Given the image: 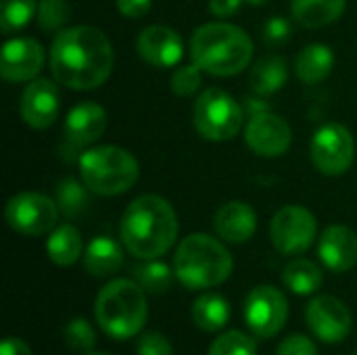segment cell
<instances>
[{
	"label": "cell",
	"instance_id": "obj_1",
	"mask_svg": "<svg viewBox=\"0 0 357 355\" xmlns=\"http://www.w3.org/2000/svg\"><path fill=\"white\" fill-rule=\"evenodd\" d=\"M113 46L92 25L61 29L50 46V69L59 84L71 90H94L102 86L113 69Z\"/></svg>",
	"mask_w": 357,
	"mask_h": 355
},
{
	"label": "cell",
	"instance_id": "obj_2",
	"mask_svg": "<svg viewBox=\"0 0 357 355\" xmlns=\"http://www.w3.org/2000/svg\"><path fill=\"white\" fill-rule=\"evenodd\" d=\"M121 243L138 259H159L178 236V218L167 199L159 195H142L123 211L119 224Z\"/></svg>",
	"mask_w": 357,
	"mask_h": 355
},
{
	"label": "cell",
	"instance_id": "obj_3",
	"mask_svg": "<svg viewBox=\"0 0 357 355\" xmlns=\"http://www.w3.org/2000/svg\"><path fill=\"white\" fill-rule=\"evenodd\" d=\"M190 56L201 71L230 77L251 63L253 42L232 23H207L197 27L190 38Z\"/></svg>",
	"mask_w": 357,
	"mask_h": 355
},
{
	"label": "cell",
	"instance_id": "obj_4",
	"mask_svg": "<svg viewBox=\"0 0 357 355\" xmlns=\"http://www.w3.org/2000/svg\"><path fill=\"white\" fill-rule=\"evenodd\" d=\"M94 318L111 339H132L144 328L149 318L146 291L136 280H111L96 295Z\"/></svg>",
	"mask_w": 357,
	"mask_h": 355
},
{
	"label": "cell",
	"instance_id": "obj_5",
	"mask_svg": "<svg viewBox=\"0 0 357 355\" xmlns=\"http://www.w3.org/2000/svg\"><path fill=\"white\" fill-rule=\"evenodd\" d=\"M232 266L230 251L209 234L186 236L174 255L176 278L195 291L222 285L232 274Z\"/></svg>",
	"mask_w": 357,
	"mask_h": 355
},
{
	"label": "cell",
	"instance_id": "obj_6",
	"mask_svg": "<svg viewBox=\"0 0 357 355\" xmlns=\"http://www.w3.org/2000/svg\"><path fill=\"white\" fill-rule=\"evenodd\" d=\"M82 182L100 197L128 192L138 180V161L121 146H96L79 157Z\"/></svg>",
	"mask_w": 357,
	"mask_h": 355
},
{
	"label": "cell",
	"instance_id": "obj_7",
	"mask_svg": "<svg viewBox=\"0 0 357 355\" xmlns=\"http://www.w3.org/2000/svg\"><path fill=\"white\" fill-rule=\"evenodd\" d=\"M243 107L222 88H207L195 103V128L213 142L234 138L243 128Z\"/></svg>",
	"mask_w": 357,
	"mask_h": 355
},
{
	"label": "cell",
	"instance_id": "obj_8",
	"mask_svg": "<svg viewBox=\"0 0 357 355\" xmlns=\"http://www.w3.org/2000/svg\"><path fill=\"white\" fill-rule=\"evenodd\" d=\"M59 205L40 192H19L8 199L4 216L8 226L25 236L48 234L59 220Z\"/></svg>",
	"mask_w": 357,
	"mask_h": 355
},
{
	"label": "cell",
	"instance_id": "obj_9",
	"mask_svg": "<svg viewBox=\"0 0 357 355\" xmlns=\"http://www.w3.org/2000/svg\"><path fill=\"white\" fill-rule=\"evenodd\" d=\"M318 234V222L314 213L299 205H287L276 211L270 226V236L274 247L282 255L305 253Z\"/></svg>",
	"mask_w": 357,
	"mask_h": 355
},
{
	"label": "cell",
	"instance_id": "obj_10",
	"mask_svg": "<svg viewBox=\"0 0 357 355\" xmlns=\"http://www.w3.org/2000/svg\"><path fill=\"white\" fill-rule=\"evenodd\" d=\"M289 318L287 297L272 285L255 287L245 299V322L259 339L276 337Z\"/></svg>",
	"mask_w": 357,
	"mask_h": 355
},
{
	"label": "cell",
	"instance_id": "obj_11",
	"mask_svg": "<svg viewBox=\"0 0 357 355\" xmlns=\"http://www.w3.org/2000/svg\"><path fill=\"white\" fill-rule=\"evenodd\" d=\"M356 157L351 132L341 123L322 126L312 138V161L326 176L345 174Z\"/></svg>",
	"mask_w": 357,
	"mask_h": 355
},
{
	"label": "cell",
	"instance_id": "obj_12",
	"mask_svg": "<svg viewBox=\"0 0 357 355\" xmlns=\"http://www.w3.org/2000/svg\"><path fill=\"white\" fill-rule=\"evenodd\" d=\"M305 322L310 331L324 343H339L351 333V312L347 305L331 295H318L307 303Z\"/></svg>",
	"mask_w": 357,
	"mask_h": 355
},
{
	"label": "cell",
	"instance_id": "obj_13",
	"mask_svg": "<svg viewBox=\"0 0 357 355\" xmlns=\"http://www.w3.org/2000/svg\"><path fill=\"white\" fill-rule=\"evenodd\" d=\"M245 140L261 157H280L289 151L293 132L289 123L272 111L253 115L245 128Z\"/></svg>",
	"mask_w": 357,
	"mask_h": 355
},
{
	"label": "cell",
	"instance_id": "obj_14",
	"mask_svg": "<svg viewBox=\"0 0 357 355\" xmlns=\"http://www.w3.org/2000/svg\"><path fill=\"white\" fill-rule=\"evenodd\" d=\"M23 121L33 130H46L54 123L61 111V96L50 80H33L23 90L21 105H19Z\"/></svg>",
	"mask_w": 357,
	"mask_h": 355
},
{
	"label": "cell",
	"instance_id": "obj_15",
	"mask_svg": "<svg viewBox=\"0 0 357 355\" xmlns=\"http://www.w3.org/2000/svg\"><path fill=\"white\" fill-rule=\"evenodd\" d=\"M44 67V48L31 38H13L2 46L0 75L6 82H29Z\"/></svg>",
	"mask_w": 357,
	"mask_h": 355
},
{
	"label": "cell",
	"instance_id": "obj_16",
	"mask_svg": "<svg viewBox=\"0 0 357 355\" xmlns=\"http://www.w3.org/2000/svg\"><path fill=\"white\" fill-rule=\"evenodd\" d=\"M138 54L153 67L165 69L182 61L184 44L176 29L167 25H149L140 31L136 40Z\"/></svg>",
	"mask_w": 357,
	"mask_h": 355
},
{
	"label": "cell",
	"instance_id": "obj_17",
	"mask_svg": "<svg viewBox=\"0 0 357 355\" xmlns=\"http://www.w3.org/2000/svg\"><path fill=\"white\" fill-rule=\"evenodd\" d=\"M107 130V111L92 103H79L75 105L65 119V138L71 146H88L96 142Z\"/></svg>",
	"mask_w": 357,
	"mask_h": 355
},
{
	"label": "cell",
	"instance_id": "obj_18",
	"mask_svg": "<svg viewBox=\"0 0 357 355\" xmlns=\"http://www.w3.org/2000/svg\"><path fill=\"white\" fill-rule=\"evenodd\" d=\"M322 264L333 272H347L357 264V236L347 226H328L318 243Z\"/></svg>",
	"mask_w": 357,
	"mask_h": 355
},
{
	"label": "cell",
	"instance_id": "obj_19",
	"mask_svg": "<svg viewBox=\"0 0 357 355\" xmlns=\"http://www.w3.org/2000/svg\"><path fill=\"white\" fill-rule=\"evenodd\" d=\"M218 236L226 243H247L257 228V216L251 205L243 201H230L222 205L213 220Z\"/></svg>",
	"mask_w": 357,
	"mask_h": 355
},
{
	"label": "cell",
	"instance_id": "obj_20",
	"mask_svg": "<svg viewBox=\"0 0 357 355\" xmlns=\"http://www.w3.org/2000/svg\"><path fill=\"white\" fill-rule=\"evenodd\" d=\"M123 264L121 247L109 236H96L84 251V270L94 278H107L115 274Z\"/></svg>",
	"mask_w": 357,
	"mask_h": 355
},
{
	"label": "cell",
	"instance_id": "obj_21",
	"mask_svg": "<svg viewBox=\"0 0 357 355\" xmlns=\"http://www.w3.org/2000/svg\"><path fill=\"white\" fill-rule=\"evenodd\" d=\"M335 67V54L326 44H310L301 50L295 63L297 77L305 84H320L324 82Z\"/></svg>",
	"mask_w": 357,
	"mask_h": 355
},
{
	"label": "cell",
	"instance_id": "obj_22",
	"mask_svg": "<svg viewBox=\"0 0 357 355\" xmlns=\"http://www.w3.org/2000/svg\"><path fill=\"white\" fill-rule=\"evenodd\" d=\"M82 251H84L82 234L71 224H63V226L54 228L46 241V253H48L50 262L61 268L73 266L82 257Z\"/></svg>",
	"mask_w": 357,
	"mask_h": 355
},
{
	"label": "cell",
	"instance_id": "obj_23",
	"mask_svg": "<svg viewBox=\"0 0 357 355\" xmlns=\"http://www.w3.org/2000/svg\"><path fill=\"white\" fill-rule=\"evenodd\" d=\"M287 77H289L287 61L278 54H270L255 63L249 75V84L255 94L270 96L287 84Z\"/></svg>",
	"mask_w": 357,
	"mask_h": 355
},
{
	"label": "cell",
	"instance_id": "obj_24",
	"mask_svg": "<svg viewBox=\"0 0 357 355\" xmlns=\"http://www.w3.org/2000/svg\"><path fill=\"white\" fill-rule=\"evenodd\" d=\"M347 0H293L291 10L303 27H324L337 21L345 10Z\"/></svg>",
	"mask_w": 357,
	"mask_h": 355
},
{
	"label": "cell",
	"instance_id": "obj_25",
	"mask_svg": "<svg viewBox=\"0 0 357 355\" xmlns=\"http://www.w3.org/2000/svg\"><path fill=\"white\" fill-rule=\"evenodd\" d=\"M230 320V305L218 293H205L192 303V322L203 333H218Z\"/></svg>",
	"mask_w": 357,
	"mask_h": 355
},
{
	"label": "cell",
	"instance_id": "obj_26",
	"mask_svg": "<svg viewBox=\"0 0 357 355\" xmlns=\"http://www.w3.org/2000/svg\"><path fill=\"white\" fill-rule=\"evenodd\" d=\"M282 282L295 295H314L322 287L324 274L320 266L310 259H293L282 272Z\"/></svg>",
	"mask_w": 357,
	"mask_h": 355
},
{
	"label": "cell",
	"instance_id": "obj_27",
	"mask_svg": "<svg viewBox=\"0 0 357 355\" xmlns=\"http://www.w3.org/2000/svg\"><path fill=\"white\" fill-rule=\"evenodd\" d=\"M174 276H176V272L159 259H142V264H138L134 268L136 282L151 295L165 293L172 287Z\"/></svg>",
	"mask_w": 357,
	"mask_h": 355
},
{
	"label": "cell",
	"instance_id": "obj_28",
	"mask_svg": "<svg viewBox=\"0 0 357 355\" xmlns=\"http://www.w3.org/2000/svg\"><path fill=\"white\" fill-rule=\"evenodd\" d=\"M88 186L84 182H77L75 178L61 180L56 188V205L67 218H77L86 211L90 199H88Z\"/></svg>",
	"mask_w": 357,
	"mask_h": 355
},
{
	"label": "cell",
	"instance_id": "obj_29",
	"mask_svg": "<svg viewBox=\"0 0 357 355\" xmlns=\"http://www.w3.org/2000/svg\"><path fill=\"white\" fill-rule=\"evenodd\" d=\"M38 10L36 0H0V27L4 33L25 27Z\"/></svg>",
	"mask_w": 357,
	"mask_h": 355
},
{
	"label": "cell",
	"instance_id": "obj_30",
	"mask_svg": "<svg viewBox=\"0 0 357 355\" xmlns=\"http://www.w3.org/2000/svg\"><path fill=\"white\" fill-rule=\"evenodd\" d=\"M257 354V347H255V341L241 333V331H228V333H222L209 347V354L207 355H255Z\"/></svg>",
	"mask_w": 357,
	"mask_h": 355
},
{
	"label": "cell",
	"instance_id": "obj_31",
	"mask_svg": "<svg viewBox=\"0 0 357 355\" xmlns=\"http://www.w3.org/2000/svg\"><path fill=\"white\" fill-rule=\"evenodd\" d=\"M65 343L69 349L73 352H82V354H90L96 345V333L94 328L90 326V322L77 318V320H71L67 326H65Z\"/></svg>",
	"mask_w": 357,
	"mask_h": 355
},
{
	"label": "cell",
	"instance_id": "obj_32",
	"mask_svg": "<svg viewBox=\"0 0 357 355\" xmlns=\"http://www.w3.org/2000/svg\"><path fill=\"white\" fill-rule=\"evenodd\" d=\"M71 8L65 0H42L38 4V23L42 29H59L69 21Z\"/></svg>",
	"mask_w": 357,
	"mask_h": 355
},
{
	"label": "cell",
	"instance_id": "obj_33",
	"mask_svg": "<svg viewBox=\"0 0 357 355\" xmlns=\"http://www.w3.org/2000/svg\"><path fill=\"white\" fill-rule=\"evenodd\" d=\"M201 67L197 63H190V65H180L174 75H172V90L178 94V96H190L195 94L199 88H201Z\"/></svg>",
	"mask_w": 357,
	"mask_h": 355
},
{
	"label": "cell",
	"instance_id": "obj_34",
	"mask_svg": "<svg viewBox=\"0 0 357 355\" xmlns=\"http://www.w3.org/2000/svg\"><path fill=\"white\" fill-rule=\"evenodd\" d=\"M291 33H293V25L284 17H272L264 25V42L270 46H280V44L289 42Z\"/></svg>",
	"mask_w": 357,
	"mask_h": 355
},
{
	"label": "cell",
	"instance_id": "obj_35",
	"mask_svg": "<svg viewBox=\"0 0 357 355\" xmlns=\"http://www.w3.org/2000/svg\"><path fill=\"white\" fill-rule=\"evenodd\" d=\"M136 355H174V349L161 333H144L136 345Z\"/></svg>",
	"mask_w": 357,
	"mask_h": 355
},
{
	"label": "cell",
	"instance_id": "obj_36",
	"mask_svg": "<svg viewBox=\"0 0 357 355\" xmlns=\"http://www.w3.org/2000/svg\"><path fill=\"white\" fill-rule=\"evenodd\" d=\"M276 355H318V347L305 335H291L278 345Z\"/></svg>",
	"mask_w": 357,
	"mask_h": 355
},
{
	"label": "cell",
	"instance_id": "obj_37",
	"mask_svg": "<svg viewBox=\"0 0 357 355\" xmlns=\"http://www.w3.org/2000/svg\"><path fill=\"white\" fill-rule=\"evenodd\" d=\"M115 4L121 15H126L130 19H138L151 10L153 0H115Z\"/></svg>",
	"mask_w": 357,
	"mask_h": 355
},
{
	"label": "cell",
	"instance_id": "obj_38",
	"mask_svg": "<svg viewBox=\"0 0 357 355\" xmlns=\"http://www.w3.org/2000/svg\"><path fill=\"white\" fill-rule=\"evenodd\" d=\"M245 0H209V10L215 15V17H232L234 13H238L241 4Z\"/></svg>",
	"mask_w": 357,
	"mask_h": 355
},
{
	"label": "cell",
	"instance_id": "obj_39",
	"mask_svg": "<svg viewBox=\"0 0 357 355\" xmlns=\"http://www.w3.org/2000/svg\"><path fill=\"white\" fill-rule=\"evenodd\" d=\"M0 355H33L29 345L23 341V339H17V337H8L2 341L0 345Z\"/></svg>",
	"mask_w": 357,
	"mask_h": 355
},
{
	"label": "cell",
	"instance_id": "obj_40",
	"mask_svg": "<svg viewBox=\"0 0 357 355\" xmlns=\"http://www.w3.org/2000/svg\"><path fill=\"white\" fill-rule=\"evenodd\" d=\"M245 111L253 117V115H259V113H266L270 111L268 103H264L261 98H247V105H245Z\"/></svg>",
	"mask_w": 357,
	"mask_h": 355
},
{
	"label": "cell",
	"instance_id": "obj_41",
	"mask_svg": "<svg viewBox=\"0 0 357 355\" xmlns=\"http://www.w3.org/2000/svg\"><path fill=\"white\" fill-rule=\"evenodd\" d=\"M245 2H249V4H255V6H261V4H266V2H270V0H245Z\"/></svg>",
	"mask_w": 357,
	"mask_h": 355
},
{
	"label": "cell",
	"instance_id": "obj_42",
	"mask_svg": "<svg viewBox=\"0 0 357 355\" xmlns=\"http://www.w3.org/2000/svg\"><path fill=\"white\" fill-rule=\"evenodd\" d=\"M86 355H111V354H102V352H100V354H98V352H96V354H92V352H90V354H86Z\"/></svg>",
	"mask_w": 357,
	"mask_h": 355
},
{
	"label": "cell",
	"instance_id": "obj_43",
	"mask_svg": "<svg viewBox=\"0 0 357 355\" xmlns=\"http://www.w3.org/2000/svg\"><path fill=\"white\" fill-rule=\"evenodd\" d=\"M354 355H357V349H356V354H354Z\"/></svg>",
	"mask_w": 357,
	"mask_h": 355
}]
</instances>
